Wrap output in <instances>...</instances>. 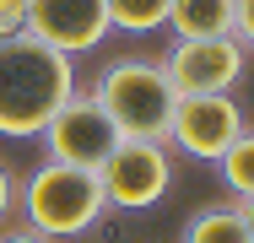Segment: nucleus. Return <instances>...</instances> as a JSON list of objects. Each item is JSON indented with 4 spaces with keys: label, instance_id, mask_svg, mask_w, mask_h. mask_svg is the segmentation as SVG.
Instances as JSON below:
<instances>
[{
    "label": "nucleus",
    "instance_id": "obj_1",
    "mask_svg": "<svg viewBox=\"0 0 254 243\" xmlns=\"http://www.w3.org/2000/svg\"><path fill=\"white\" fill-rule=\"evenodd\" d=\"M70 92H76L70 54L49 49L33 33L0 38V135H11V141L44 135V124Z\"/></svg>",
    "mask_w": 254,
    "mask_h": 243
},
{
    "label": "nucleus",
    "instance_id": "obj_2",
    "mask_svg": "<svg viewBox=\"0 0 254 243\" xmlns=\"http://www.w3.org/2000/svg\"><path fill=\"white\" fill-rule=\"evenodd\" d=\"M87 92L98 97V108L114 119L119 135H130V141H168V119H173L179 92L168 87L162 60L119 54V60H108L87 81Z\"/></svg>",
    "mask_w": 254,
    "mask_h": 243
},
{
    "label": "nucleus",
    "instance_id": "obj_3",
    "mask_svg": "<svg viewBox=\"0 0 254 243\" xmlns=\"http://www.w3.org/2000/svg\"><path fill=\"white\" fill-rule=\"evenodd\" d=\"M16 211H22V222H27L33 233L65 243V238L92 233L103 222V211H108V200H103L98 173L49 157V162H38L27 179H16Z\"/></svg>",
    "mask_w": 254,
    "mask_h": 243
},
{
    "label": "nucleus",
    "instance_id": "obj_4",
    "mask_svg": "<svg viewBox=\"0 0 254 243\" xmlns=\"http://www.w3.org/2000/svg\"><path fill=\"white\" fill-rule=\"evenodd\" d=\"M98 184L108 211H152L173 189V151H168V141H130L125 135L98 168Z\"/></svg>",
    "mask_w": 254,
    "mask_h": 243
},
{
    "label": "nucleus",
    "instance_id": "obj_5",
    "mask_svg": "<svg viewBox=\"0 0 254 243\" xmlns=\"http://www.w3.org/2000/svg\"><path fill=\"white\" fill-rule=\"evenodd\" d=\"M119 141H125V135L114 130V119L98 108V97L87 92V87H76V92L54 108V119L44 124L49 157L54 162H70V168H87V173H98Z\"/></svg>",
    "mask_w": 254,
    "mask_h": 243
},
{
    "label": "nucleus",
    "instance_id": "obj_6",
    "mask_svg": "<svg viewBox=\"0 0 254 243\" xmlns=\"http://www.w3.org/2000/svg\"><path fill=\"white\" fill-rule=\"evenodd\" d=\"M244 130V108L233 92H184L168 119V146H179L195 162H216Z\"/></svg>",
    "mask_w": 254,
    "mask_h": 243
},
{
    "label": "nucleus",
    "instance_id": "obj_7",
    "mask_svg": "<svg viewBox=\"0 0 254 243\" xmlns=\"http://www.w3.org/2000/svg\"><path fill=\"white\" fill-rule=\"evenodd\" d=\"M244 65H249V49L238 38H179L162 54L168 87L179 97L184 92H233Z\"/></svg>",
    "mask_w": 254,
    "mask_h": 243
},
{
    "label": "nucleus",
    "instance_id": "obj_8",
    "mask_svg": "<svg viewBox=\"0 0 254 243\" xmlns=\"http://www.w3.org/2000/svg\"><path fill=\"white\" fill-rule=\"evenodd\" d=\"M27 33L60 54H87L114 33L108 0H27Z\"/></svg>",
    "mask_w": 254,
    "mask_h": 243
},
{
    "label": "nucleus",
    "instance_id": "obj_9",
    "mask_svg": "<svg viewBox=\"0 0 254 243\" xmlns=\"http://www.w3.org/2000/svg\"><path fill=\"white\" fill-rule=\"evenodd\" d=\"M168 33L173 38H233V0H173Z\"/></svg>",
    "mask_w": 254,
    "mask_h": 243
},
{
    "label": "nucleus",
    "instance_id": "obj_10",
    "mask_svg": "<svg viewBox=\"0 0 254 243\" xmlns=\"http://www.w3.org/2000/svg\"><path fill=\"white\" fill-rule=\"evenodd\" d=\"M179 243H249V227H244L238 200H211V205H200V211L184 222Z\"/></svg>",
    "mask_w": 254,
    "mask_h": 243
},
{
    "label": "nucleus",
    "instance_id": "obj_11",
    "mask_svg": "<svg viewBox=\"0 0 254 243\" xmlns=\"http://www.w3.org/2000/svg\"><path fill=\"white\" fill-rule=\"evenodd\" d=\"M216 168H222V184L233 200H249L254 194V130H238V141L216 157Z\"/></svg>",
    "mask_w": 254,
    "mask_h": 243
},
{
    "label": "nucleus",
    "instance_id": "obj_12",
    "mask_svg": "<svg viewBox=\"0 0 254 243\" xmlns=\"http://www.w3.org/2000/svg\"><path fill=\"white\" fill-rule=\"evenodd\" d=\"M168 5L173 0H108V22L119 27V33H157V27H168Z\"/></svg>",
    "mask_w": 254,
    "mask_h": 243
},
{
    "label": "nucleus",
    "instance_id": "obj_13",
    "mask_svg": "<svg viewBox=\"0 0 254 243\" xmlns=\"http://www.w3.org/2000/svg\"><path fill=\"white\" fill-rule=\"evenodd\" d=\"M27 33V0H0V38Z\"/></svg>",
    "mask_w": 254,
    "mask_h": 243
},
{
    "label": "nucleus",
    "instance_id": "obj_14",
    "mask_svg": "<svg viewBox=\"0 0 254 243\" xmlns=\"http://www.w3.org/2000/svg\"><path fill=\"white\" fill-rule=\"evenodd\" d=\"M233 38L254 49V0H233Z\"/></svg>",
    "mask_w": 254,
    "mask_h": 243
},
{
    "label": "nucleus",
    "instance_id": "obj_15",
    "mask_svg": "<svg viewBox=\"0 0 254 243\" xmlns=\"http://www.w3.org/2000/svg\"><path fill=\"white\" fill-rule=\"evenodd\" d=\"M11 211H16V173L0 162V227L11 222Z\"/></svg>",
    "mask_w": 254,
    "mask_h": 243
},
{
    "label": "nucleus",
    "instance_id": "obj_16",
    "mask_svg": "<svg viewBox=\"0 0 254 243\" xmlns=\"http://www.w3.org/2000/svg\"><path fill=\"white\" fill-rule=\"evenodd\" d=\"M0 243H54V238H44V233H33V227H16V233H5Z\"/></svg>",
    "mask_w": 254,
    "mask_h": 243
},
{
    "label": "nucleus",
    "instance_id": "obj_17",
    "mask_svg": "<svg viewBox=\"0 0 254 243\" xmlns=\"http://www.w3.org/2000/svg\"><path fill=\"white\" fill-rule=\"evenodd\" d=\"M238 211H244V227H249V243H254V194H249V200H238Z\"/></svg>",
    "mask_w": 254,
    "mask_h": 243
}]
</instances>
